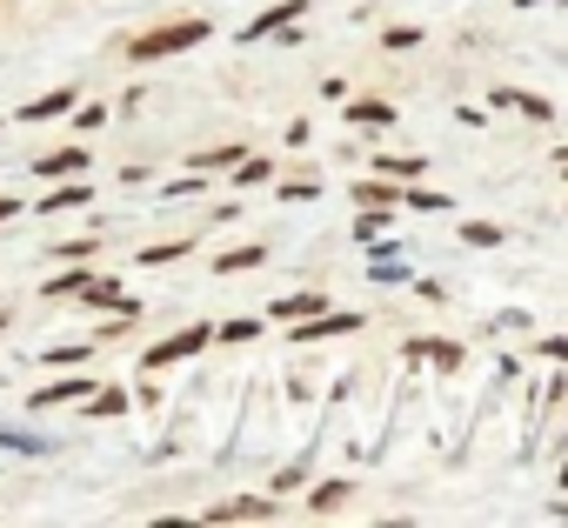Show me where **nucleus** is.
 Wrapping results in <instances>:
<instances>
[{"instance_id": "nucleus-1", "label": "nucleus", "mask_w": 568, "mask_h": 528, "mask_svg": "<svg viewBox=\"0 0 568 528\" xmlns=\"http://www.w3.org/2000/svg\"><path fill=\"white\" fill-rule=\"evenodd\" d=\"M194 41H207V21H174V28L141 34V41H134V61H161V54H181V48H194Z\"/></svg>"}, {"instance_id": "nucleus-2", "label": "nucleus", "mask_w": 568, "mask_h": 528, "mask_svg": "<svg viewBox=\"0 0 568 528\" xmlns=\"http://www.w3.org/2000/svg\"><path fill=\"white\" fill-rule=\"evenodd\" d=\"M207 342H214V328H187V335L161 342V348L148 355V368H168V362H181V355H194V348H207Z\"/></svg>"}, {"instance_id": "nucleus-3", "label": "nucleus", "mask_w": 568, "mask_h": 528, "mask_svg": "<svg viewBox=\"0 0 568 528\" xmlns=\"http://www.w3.org/2000/svg\"><path fill=\"white\" fill-rule=\"evenodd\" d=\"M207 521H274V501H221V508H207Z\"/></svg>"}, {"instance_id": "nucleus-4", "label": "nucleus", "mask_w": 568, "mask_h": 528, "mask_svg": "<svg viewBox=\"0 0 568 528\" xmlns=\"http://www.w3.org/2000/svg\"><path fill=\"white\" fill-rule=\"evenodd\" d=\"M348 328H362V315H322V322H308L295 342H322V335H348Z\"/></svg>"}, {"instance_id": "nucleus-5", "label": "nucleus", "mask_w": 568, "mask_h": 528, "mask_svg": "<svg viewBox=\"0 0 568 528\" xmlns=\"http://www.w3.org/2000/svg\"><path fill=\"white\" fill-rule=\"evenodd\" d=\"M348 121H355V128H388V121H395V108H388V101H355V108H348Z\"/></svg>"}, {"instance_id": "nucleus-6", "label": "nucleus", "mask_w": 568, "mask_h": 528, "mask_svg": "<svg viewBox=\"0 0 568 528\" xmlns=\"http://www.w3.org/2000/svg\"><path fill=\"white\" fill-rule=\"evenodd\" d=\"M74 167H88L81 148H61V154H41V161H34V174H74Z\"/></svg>"}, {"instance_id": "nucleus-7", "label": "nucleus", "mask_w": 568, "mask_h": 528, "mask_svg": "<svg viewBox=\"0 0 568 528\" xmlns=\"http://www.w3.org/2000/svg\"><path fill=\"white\" fill-rule=\"evenodd\" d=\"M288 21H302V0H281V8H267L247 34H267V28H288Z\"/></svg>"}, {"instance_id": "nucleus-8", "label": "nucleus", "mask_w": 568, "mask_h": 528, "mask_svg": "<svg viewBox=\"0 0 568 528\" xmlns=\"http://www.w3.org/2000/svg\"><path fill=\"white\" fill-rule=\"evenodd\" d=\"M74 395H94L88 382H54V388H41V395H28L34 408H54V402H74Z\"/></svg>"}, {"instance_id": "nucleus-9", "label": "nucleus", "mask_w": 568, "mask_h": 528, "mask_svg": "<svg viewBox=\"0 0 568 528\" xmlns=\"http://www.w3.org/2000/svg\"><path fill=\"white\" fill-rule=\"evenodd\" d=\"M274 315H288V322H302V315H322V295L308 288V295H288V302H274Z\"/></svg>"}, {"instance_id": "nucleus-10", "label": "nucleus", "mask_w": 568, "mask_h": 528, "mask_svg": "<svg viewBox=\"0 0 568 528\" xmlns=\"http://www.w3.org/2000/svg\"><path fill=\"white\" fill-rule=\"evenodd\" d=\"M68 108H74V94L61 88V94H41V101L28 108V121H54V114H68Z\"/></svg>"}, {"instance_id": "nucleus-11", "label": "nucleus", "mask_w": 568, "mask_h": 528, "mask_svg": "<svg viewBox=\"0 0 568 528\" xmlns=\"http://www.w3.org/2000/svg\"><path fill=\"white\" fill-rule=\"evenodd\" d=\"M254 261H261V247H234V254L214 261V268H221V275H241V268H254Z\"/></svg>"}, {"instance_id": "nucleus-12", "label": "nucleus", "mask_w": 568, "mask_h": 528, "mask_svg": "<svg viewBox=\"0 0 568 528\" xmlns=\"http://www.w3.org/2000/svg\"><path fill=\"white\" fill-rule=\"evenodd\" d=\"M348 501V481H322L315 488V515H328V508H342Z\"/></svg>"}, {"instance_id": "nucleus-13", "label": "nucleus", "mask_w": 568, "mask_h": 528, "mask_svg": "<svg viewBox=\"0 0 568 528\" xmlns=\"http://www.w3.org/2000/svg\"><path fill=\"white\" fill-rule=\"evenodd\" d=\"M355 194H362V207H388L395 201V187H382V181H362Z\"/></svg>"}, {"instance_id": "nucleus-14", "label": "nucleus", "mask_w": 568, "mask_h": 528, "mask_svg": "<svg viewBox=\"0 0 568 528\" xmlns=\"http://www.w3.org/2000/svg\"><path fill=\"white\" fill-rule=\"evenodd\" d=\"M462 234H468V241H475V247H495V241H501V227H488V221H468V227H462Z\"/></svg>"}, {"instance_id": "nucleus-15", "label": "nucleus", "mask_w": 568, "mask_h": 528, "mask_svg": "<svg viewBox=\"0 0 568 528\" xmlns=\"http://www.w3.org/2000/svg\"><path fill=\"white\" fill-rule=\"evenodd\" d=\"M94 395H101L94 415H121V408H128V395H114V388H94Z\"/></svg>"}, {"instance_id": "nucleus-16", "label": "nucleus", "mask_w": 568, "mask_h": 528, "mask_svg": "<svg viewBox=\"0 0 568 528\" xmlns=\"http://www.w3.org/2000/svg\"><path fill=\"white\" fill-rule=\"evenodd\" d=\"M508 101H515L521 114H535V121H548V101H535V94H508Z\"/></svg>"}, {"instance_id": "nucleus-17", "label": "nucleus", "mask_w": 568, "mask_h": 528, "mask_svg": "<svg viewBox=\"0 0 568 528\" xmlns=\"http://www.w3.org/2000/svg\"><path fill=\"white\" fill-rule=\"evenodd\" d=\"M14 214H21V207H14V201H0V221H14Z\"/></svg>"}, {"instance_id": "nucleus-18", "label": "nucleus", "mask_w": 568, "mask_h": 528, "mask_svg": "<svg viewBox=\"0 0 568 528\" xmlns=\"http://www.w3.org/2000/svg\"><path fill=\"white\" fill-rule=\"evenodd\" d=\"M561 488H568V468H561Z\"/></svg>"}]
</instances>
